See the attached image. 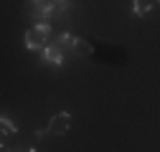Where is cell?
Wrapping results in <instances>:
<instances>
[{
  "instance_id": "3957f363",
  "label": "cell",
  "mask_w": 160,
  "mask_h": 152,
  "mask_svg": "<svg viewBox=\"0 0 160 152\" xmlns=\"http://www.w3.org/2000/svg\"><path fill=\"white\" fill-rule=\"evenodd\" d=\"M41 53H43V61H48V64H53V66H61V64H64V48L56 46L53 41H48V43L41 48Z\"/></svg>"
},
{
  "instance_id": "5b68a950",
  "label": "cell",
  "mask_w": 160,
  "mask_h": 152,
  "mask_svg": "<svg viewBox=\"0 0 160 152\" xmlns=\"http://www.w3.org/2000/svg\"><path fill=\"white\" fill-rule=\"evenodd\" d=\"M155 5H158V0H135L132 10H135V15H148L150 10H155Z\"/></svg>"
},
{
  "instance_id": "277c9868",
  "label": "cell",
  "mask_w": 160,
  "mask_h": 152,
  "mask_svg": "<svg viewBox=\"0 0 160 152\" xmlns=\"http://www.w3.org/2000/svg\"><path fill=\"white\" fill-rule=\"evenodd\" d=\"M69 51H71L74 56H92V53H94V46H92L89 41H84V38H74L71 46H69Z\"/></svg>"
},
{
  "instance_id": "7a4b0ae2",
  "label": "cell",
  "mask_w": 160,
  "mask_h": 152,
  "mask_svg": "<svg viewBox=\"0 0 160 152\" xmlns=\"http://www.w3.org/2000/svg\"><path fill=\"white\" fill-rule=\"evenodd\" d=\"M69 124H71V114L61 112V114H56V117L48 122L46 132H38V137H43V135H64V132L69 129Z\"/></svg>"
},
{
  "instance_id": "ba28073f",
  "label": "cell",
  "mask_w": 160,
  "mask_h": 152,
  "mask_svg": "<svg viewBox=\"0 0 160 152\" xmlns=\"http://www.w3.org/2000/svg\"><path fill=\"white\" fill-rule=\"evenodd\" d=\"M0 147H3V140H0Z\"/></svg>"
},
{
  "instance_id": "8992f818",
  "label": "cell",
  "mask_w": 160,
  "mask_h": 152,
  "mask_svg": "<svg viewBox=\"0 0 160 152\" xmlns=\"http://www.w3.org/2000/svg\"><path fill=\"white\" fill-rule=\"evenodd\" d=\"M0 127H3V129L8 132V135H13V132H15V124H13L8 117H0Z\"/></svg>"
},
{
  "instance_id": "6da1fadb",
  "label": "cell",
  "mask_w": 160,
  "mask_h": 152,
  "mask_svg": "<svg viewBox=\"0 0 160 152\" xmlns=\"http://www.w3.org/2000/svg\"><path fill=\"white\" fill-rule=\"evenodd\" d=\"M48 41H51V23H36L26 33V48L31 51H41Z\"/></svg>"
},
{
  "instance_id": "52a82bcc",
  "label": "cell",
  "mask_w": 160,
  "mask_h": 152,
  "mask_svg": "<svg viewBox=\"0 0 160 152\" xmlns=\"http://www.w3.org/2000/svg\"><path fill=\"white\" fill-rule=\"evenodd\" d=\"M13 152H36V150H33V147H15Z\"/></svg>"
}]
</instances>
